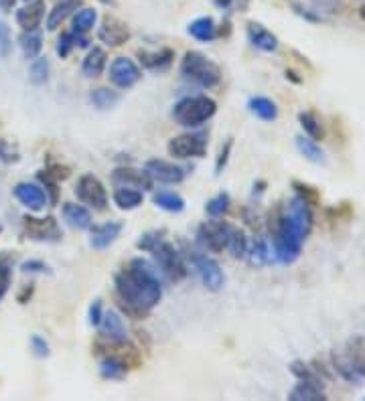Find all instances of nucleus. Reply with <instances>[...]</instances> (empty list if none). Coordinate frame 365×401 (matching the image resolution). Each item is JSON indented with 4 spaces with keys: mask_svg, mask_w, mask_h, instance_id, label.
I'll use <instances>...</instances> for the list:
<instances>
[{
    "mask_svg": "<svg viewBox=\"0 0 365 401\" xmlns=\"http://www.w3.org/2000/svg\"><path fill=\"white\" fill-rule=\"evenodd\" d=\"M229 152H232V138L225 142V146L221 148V152H219L218 156V163H216V170L218 172H221V168L225 166V163H227V158H229Z\"/></svg>",
    "mask_w": 365,
    "mask_h": 401,
    "instance_id": "nucleus-51",
    "label": "nucleus"
},
{
    "mask_svg": "<svg viewBox=\"0 0 365 401\" xmlns=\"http://www.w3.org/2000/svg\"><path fill=\"white\" fill-rule=\"evenodd\" d=\"M97 329H99V336L106 338V341H126V338H128L124 318H122V314L118 310H108V312H104Z\"/></svg>",
    "mask_w": 365,
    "mask_h": 401,
    "instance_id": "nucleus-18",
    "label": "nucleus"
},
{
    "mask_svg": "<svg viewBox=\"0 0 365 401\" xmlns=\"http://www.w3.org/2000/svg\"><path fill=\"white\" fill-rule=\"evenodd\" d=\"M167 150L172 158L187 161V158H201L207 152V136L201 132H187L172 136L167 144Z\"/></svg>",
    "mask_w": 365,
    "mask_h": 401,
    "instance_id": "nucleus-8",
    "label": "nucleus"
},
{
    "mask_svg": "<svg viewBox=\"0 0 365 401\" xmlns=\"http://www.w3.org/2000/svg\"><path fill=\"white\" fill-rule=\"evenodd\" d=\"M359 15H362V19H364V21H365V4H364V6H362V8H359Z\"/></svg>",
    "mask_w": 365,
    "mask_h": 401,
    "instance_id": "nucleus-53",
    "label": "nucleus"
},
{
    "mask_svg": "<svg viewBox=\"0 0 365 401\" xmlns=\"http://www.w3.org/2000/svg\"><path fill=\"white\" fill-rule=\"evenodd\" d=\"M45 10H47L45 0H29L23 8L17 10V24L23 31H35L43 23Z\"/></svg>",
    "mask_w": 365,
    "mask_h": 401,
    "instance_id": "nucleus-17",
    "label": "nucleus"
},
{
    "mask_svg": "<svg viewBox=\"0 0 365 401\" xmlns=\"http://www.w3.org/2000/svg\"><path fill=\"white\" fill-rule=\"evenodd\" d=\"M313 229L311 205L298 195L278 209L270 219V231L274 241V256L280 263H294L300 258L302 243Z\"/></svg>",
    "mask_w": 365,
    "mask_h": 401,
    "instance_id": "nucleus-1",
    "label": "nucleus"
},
{
    "mask_svg": "<svg viewBox=\"0 0 365 401\" xmlns=\"http://www.w3.org/2000/svg\"><path fill=\"white\" fill-rule=\"evenodd\" d=\"M112 199H114V205L122 211H134L145 201L143 190L134 189V187H122V185H118V189L114 190Z\"/></svg>",
    "mask_w": 365,
    "mask_h": 401,
    "instance_id": "nucleus-26",
    "label": "nucleus"
},
{
    "mask_svg": "<svg viewBox=\"0 0 365 401\" xmlns=\"http://www.w3.org/2000/svg\"><path fill=\"white\" fill-rule=\"evenodd\" d=\"M79 6H81V0H61V2H57L53 6V10H49L47 31H57Z\"/></svg>",
    "mask_w": 365,
    "mask_h": 401,
    "instance_id": "nucleus-25",
    "label": "nucleus"
},
{
    "mask_svg": "<svg viewBox=\"0 0 365 401\" xmlns=\"http://www.w3.org/2000/svg\"><path fill=\"white\" fill-rule=\"evenodd\" d=\"M21 270L24 274H43V272H49V265L41 260H29L21 265Z\"/></svg>",
    "mask_w": 365,
    "mask_h": 401,
    "instance_id": "nucleus-49",
    "label": "nucleus"
},
{
    "mask_svg": "<svg viewBox=\"0 0 365 401\" xmlns=\"http://www.w3.org/2000/svg\"><path fill=\"white\" fill-rule=\"evenodd\" d=\"M97 39L108 47H122L130 39V28L124 21L108 15L102 19V24L97 28Z\"/></svg>",
    "mask_w": 365,
    "mask_h": 401,
    "instance_id": "nucleus-13",
    "label": "nucleus"
},
{
    "mask_svg": "<svg viewBox=\"0 0 365 401\" xmlns=\"http://www.w3.org/2000/svg\"><path fill=\"white\" fill-rule=\"evenodd\" d=\"M298 122L305 130V134L313 140H323L325 138V128L321 124V120L313 112H300L298 114Z\"/></svg>",
    "mask_w": 365,
    "mask_h": 401,
    "instance_id": "nucleus-36",
    "label": "nucleus"
},
{
    "mask_svg": "<svg viewBox=\"0 0 365 401\" xmlns=\"http://www.w3.org/2000/svg\"><path fill=\"white\" fill-rule=\"evenodd\" d=\"M122 229H124V225H122L120 221H108V223H104V225L94 227V229H92V239H90L92 247L97 249V252L108 249V247L120 237Z\"/></svg>",
    "mask_w": 365,
    "mask_h": 401,
    "instance_id": "nucleus-19",
    "label": "nucleus"
},
{
    "mask_svg": "<svg viewBox=\"0 0 365 401\" xmlns=\"http://www.w3.org/2000/svg\"><path fill=\"white\" fill-rule=\"evenodd\" d=\"M13 193H15L17 201H19L23 207L31 209V211H43V209L47 207V193L41 189L39 185H35V183H19V185L13 189Z\"/></svg>",
    "mask_w": 365,
    "mask_h": 401,
    "instance_id": "nucleus-15",
    "label": "nucleus"
},
{
    "mask_svg": "<svg viewBox=\"0 0 365 401\" xmlns=\"http://www.w3.org/2000/svg\"><path fill=\"white\" fill-rule=\"evenodd\" d=\"M102 2H104V4H112V6H114V0H102Z\"/></svg>",
    "mask_w": 365,
    "mask_h": 401,
    "instance_id": "nucleus-54",
    "label": "nucleus"
},
{
    "mask_svg": "<svg viewBox=\"0 0 365 401\" xmlns=\"http://www.w3.org/2000/svg\"><path fill=\"white\" fill-rule=\"evenodd\" d=\"M161 239H165V231H163V229H161V231H148L145 236H140V239L136 241V247L146 252V254H150L152 247H154Z\"/></svg>",
    "mask_w": 365,
    "mask_h": 401,
    "instance_id": "nucleus-44",
    "label": "nucleus"
},
{
    "mask_svg": "<svg viewBox=\"0 0 365 401\" xmlns=\"http://www.w3.org/2000/svg\"><path fill=\"white\" fill-rule=\"evenodd\" d=\"M126 373H128L126 363H122L120 359H116V357L106 354L102 359V363H99V375L108 379V381H122L126 377Z\"/></svg>",
    "mask_w": 365,
    "mask_h": 401,
    "instance_id": "nucleus-32",
    "label": "nucleus"
},
{
    "mask_svg": "<svg viewBox=\"0 0 365 401\" xmlns=\"http://www.w3.org/2000/svg\"><path fill=\"white\" fill-rule=\"evenodd\" d=\"M152 203L167 213H181L185 209V199L172 190H159L152 195Z\"/></svg>",
    "mask_w": 365,
    "mask_h": 401,
    "instance_id": "nucleus-31",
    "label": "nucleus"
},
{
    "mask_svg": "<svg viewBox=\"0 0 365 401\" xmlns=\"http://www.w3.org/2000/svg\"><path fill=\"white\" fill-rule=\"evenodd\" d=\"M145 170L150 174L152 181H159L163 185H179L187 177V170L183 166L175 165V163H167V161H159V158L148 161Z\"/></svg>",
    "mask_w": 365,
    "mask_h": 401,
    "instance_id": "nucleus-14",
    "label": "nucleus"
},
{
    "mask_svg": "<svg viewBox=\"0 0 365 401\" xmlns=\"http://www.w3.org/2000/svg\"><path fill=\"white\" fill-rule=\"evenodd\" d=\"M24 234L33 241H45V243H55L61 239V227L55 221V217H45V219H37V217H23Z\"/></svg>",
    "mask_w": 365,
    "mask_h": 401,
    "instance_id": "nucleus-12",
    "label": "nucleus"
},
{
    "mask_svg": "<svg viewBox=\"0 0 365 401\" xmlns=\"http://www.w3.org/2000/svg\"><path fill=\"white\" fill-rule=\"evenodd\" d=\"M248 41L252 43V47L260 49L264 53H274L278 51V37L274 33H270L266 26L260 23H248Z\"/></svg>",
    "mask_w": 365,
    "mask_h": 401,
    "instance_id": "nucleus-20",
    "label": "nucleus"
},
{
    "mask_svg": "<svg viewBox=\"0 0 365 401\" xmlns=\"http://www.w3.org/2000/svg\"><path fill=\"white\" fill-rule=\"evenodd\" d=\"M39 181H41V185L45 187V193H49V201H51V203H57V199H59V179H57L55 174H51L47 168H43V170L39 172Z\"/></svg>",
    "mask_w": 365,
    "mask_h": 401,
    "instance_id": "nucleus-42",
    "label": "nucleus"
},
{
    "mask_svg": "<svg viewBox=\"0 0 365 401\" xmlns=\"http://www.w3.org/2000/svg\"><path fill=\"white\" fill-rule=\"evenodd\" d=\"M152 258L156 261V265L161 268V272L167 276V280L170 282H181L187 278L189 270H187V263L183 260V256L177 252V247L169 243L167 239H161L154 247H152Z\"/></svg>",
    "mask_w": 365,
    "mask_h": 401,
    "instance_id": "nucleus-6",
    "label": "nucleus"
},
{
    "mask_svg": "<svg viewBox=\"0 0 365 401\" xmlns=\"http://www.w3.org/2000/svg\"><path fill=\"white\" fill-rule=\"evenodd\" d=\"M218 112V101L209 95H189L175 104L172 118L183 128H199Z\"/></svg>",
    "mask_w": 365,
    "mask_h": 401,
    "instance_id": "nucleus-3",
    "label": "nucleus"
},
{
    "mask_svg": "<svg viewBox=\"0 0 365 401\" xmlns=\"http://www.w3.org/2000/svg\"><path fill=\"white\" fill-rule=\"evenodd\" d=\"M13 282V268H10V258L6 254H0V302L6 296L8 288Z\"/></svg>",
    "mask_w": 365,
    "mask_h": 401,
    "instance_id": "nucleus-41",
    "label": "nucleus"
},
{
    "mask_svg": "<svg viewBox=\"0 0 365 401\" xmlns=\"http://www.w3.org/2000/svg\"><path fill=\"white\" fill-rule=\"evenodd\" d=\"M0 234H2V225H0Z\"/></svg>",
    "mask_w": 365,
    "mask_h": 401,
    "instance_id": "nucleus-55",
    "label": "nucleus"
},
{
    "mask_svg": "<svg viewBox=\"0 0 365 401\" xmlns=\"http://www.w3.org/2000/svg\"><path fill=\"white\" fill-rule=\"evenodd\" d=\"M90 45V41H88V37L86 35H81V33H75V31H70V33H63L59 39H57V55L61 57V59H67L70 55H72L73 49H83Z\"/></svg>",
    "mask_w": 365,
    "mask_h": 401,
    "instance_id": "nucleus-29",
    "label": "nucleus"
},
{
    "mask_svg": "<svg viewBox=\"0 0 365 401\" xmlns=\"http://www.w3.org/2000/svg\"><path fill=\"white\" fill-rule=\"evenodd\" d=\"M181 75L197 85L211 90L221 81V69L199 51H187L181 59Z\"/></svg>",
    "mask_w": 365,
    "mask_h": 401,
    "instance_id": "nucleus-4",
    "label": "nucleus"
},
{
    "mask_svg": "<svg viewBox=\"0 0 365 401\" xmlns=\"http://www.w3.org/2000/svg\"><path fill=\"white\" fill-rule=\"evenodd\" d=\"M114 284L120 306L136 320L145 318L152 308L159 306L163 298V286L159 282V276L145 260L130 261L128 268L116 274Z\"/></svg>",
    "mask_w": 365,
    "mask_h": 401,
    "instance_id": "nucleus-2",
    "label": "nucleus"
},
{
    "mask_svg": "<svg viewBox=\"0 0 365 401\" xmlns=\"http://www.w3.org/2000/svg\"><path fill=\"white\" fill-rule=\"evenodd\" d=\"M292 187L296 189V195H298L300 199H305L309 205H316V203H318V190H316L315 187H309V185L298 183V181H294Z\"/></svg>",
    "mask_w": 365,
    "mask_h": 401,
    "instance_id": "nucleus-46",
    "label": "nucleus"
},
{
    "mask_svg": "<svg viewBox=\"0 0 365 401\" xmlns=\"http://www.w3.org/2000/svg\"><path fill=\"white\" fill-rule=\"evenodd\" d=\"M296 148H298V152H300L307 161H311V163H315V165H323V163H325V152H323V148H321L313 138H309V136H296Z\"/></svg>",
    "mask_w": 365,
    "mask_h": 401,
    "instance_id": "nucleus-34",
    "label": "nucleus"
},
{
    "mask_svg": "<svg viewBox=\"0 0 365 401\" xmlns=\"http://www.w3.org/2000/svg\"><path fill=\"white\" fill-rule=\"evenodd\" d=\"M291 373L296 379H305V381H316V383H323L315 371H313L307 363H302V361H294V363H291Z\"/></svg>",
    "mask_w": 365,
    "mask_h": 401,
    "instance_id": "nucleus-43",
    "label": "nucleus"
},
{
    "mask_svg": "<svg viewBox=\"0 0 365 401\" xmlns=\"http://www.w3.org/2000/svg\"><path fill=\"white\" fill-rule=\"evenodd\" d=\"M19 158H21V154H19L17 146H13L8 140H0V161L4 165H15V163H19Z\"/></svg>",
    "mask_w": 365,
    "mask_h": 401,
    "instance_id": "nucleus-45",
    "label": "nucleus"
},
{
    "mask_svg": "<svg viewBox=\"0 0 365 401\" xmlns=\"http://www.w3.org/2000/svg\"><path fill=\"white\" fill-rule=\"evenodd\" d=\"M110 83L112 85H116L118 90H130V88H134L138 81H140V77H143V71L140 67L132 61V59H128V57H116L112 63H110Z\"/></svg>",
    "mask_w": 365,
    "mask_h": 401,
    "instance_id": "nucleus-11",
    "label": "nucleus"
},
{
    "mask_svg": "<svg viewBox=\"0 0 365 401\" xmlns=\"http://www.w3.org/2000/svg\"><path fill=\"white\" fill-rule=\"evenodd\" d=\"M19 45L23 49V55L26 59H37L43 51V35L39 28L35 31H23L21 39H19Z\"/></svg>",
    "mask_w": 365,
    "mask_h": 401,
    "instance_id": "nucleus-30",
    "label": "nucleus"
},
{
    "mask_svg": "<svg viewBox=\"0 0 365 401\" xmlns=\"http://www.w3.org/2000/svg\"><path fill=\"white\" fill-rule=\"evenodd\" d=\"M63 219L67 221V225L73 229H79V231H86V229H92V213L88 207L83 205H77V203H65L63 205Z\"/></svg>",
    "mask_w": 365,
    "mask_h": 401,
    "instance_id": "nucleus-22",
    "label": "nucleus"
},
{
    "mask_svg": "<svg viewBox=\"0 0 365 401\" xmlns=\"http://www.w3.org/2000/svg\"><path fill=\"white\" fill-rule=\"evenodd\" d=\"M90 101L97 110H110L120 101V95H118V92H112L108 88H97V90H92Z\"/></svg>",
    "mask_w": 365,
    "mask_h": 401,
    "instance_id": "nucleus-37",
    "label": "nucleus"
},
{
    "mask_svg": "<svg viewBox=\"0 0 365 401\" xmlns=\"http://www.w3.org/2000/svg\"><path fill=\"white\" fill-rule=\"evenodd\" d=\"M49 69H51V65H49L47 57H37V59H33V63H31V81H33L35 85L45 83L49 79Z\"/></svg>",
    "mask_w": 365,
    "mask_h": 401,
    "instance_id": "nucleus-40",
    "label": "nucleus"
},
{
    "mask_svg": "<svg viewBox=\"0 0 365 401\" xmlns=\"http://www.w3.org/2000/svg\"><path fill=\"white\" fill-rule=\"evenodd\" d=\"M13 49V37H10V28L8 24L0 21V57H8Z\"/></svg>",
    "mask_w": 365,
    "mask_h": 401,
    "instance_id": "nucleus-48",
    "label": "nucleus"
},
{
    "mask_svg": "<svg viewBox=\"0 0 365 401\" xmlns=\"http://www.w3.org/2000/svg\"><path fill=\"white\" fill-rule=\"evenodd\" d=\"M191 263H193L197 276L201 278L203 286L211 292H219L225 286V276L218 261L207 254H191Z\"/></svg>",
    "mask_w": 365,
    "mask_h": 401,
    "instance_id": "nucleus-10",
    "label": "nucleus"
},
{
    "mask_svg": "<svg viewBox=\"0 0 365 401\" xmlns=\"http://www.w3.org/2000/svg\"><path fill=\"white\" fill-rule=\"evenodd\" d=\"M229 205H232V199L227 193H218L216 197H211L205 205V213L211 217V219H219L223 217L225 213L229 211Z\"/></svg>",
    "mask_w": 365,
    "mask_h": 401,
    "instance_id": "nucleus-39",
    "label": "nucleus"
},
{
    "mask_svg": "<svg viewBox=\"0 0 365 401\" xmlns=\"http://www.w3.org/2000/svg\"><path fill=\"white\" fill-rule=\"evenodd\" d=\"M335 371L347 381H357L365 377V338L353 336L345 343L339 353H333Z\"/></svg>",
    "mask_w": 365,
    "mask_h": 401,
    "instance_id": "nucleus-5",
    "label": "nucleus"
},
{
    "mask_svg": "<svg viewBox=\"0 0 365 401\" xmlns=\"http://www.w3.org/2000/svg\"><path fill=\"white\" fill-rule=\"evenodd\" d=\"M75 195L83 205L92 207L94 211L108 209V190L104 187V183L92 172H86L79 177V181L75 185Z\"/></svg>",
    "mask_w": 365,
    "mask_h": 401,
    "instance_id": "nucleus-7",
    "label": "nucleus"
},
{
    "mask_svg": "<svg viewBox=\"0 0 365 401\" xmlns=\"http://www.w3.org/2000/svg\"><path fill=\"white\" fill-rule=\"evenodd\" d=\"M236 260H240V258H245V254H248V237L243 234L242 229H238V227H232V231H229V239H227V247H225Z\"/></svg>",
    "mask_w": 365,
    "mask_h": 401,
    "instance_id": "nucleus-38",
    "label": "nucleus"
},
{
    "mask_svg": "<svg viewBox=\"0 0 365 401\" xmlns=\"http://www.w3.org/2000/svg\"><path fill=\"white\" fill-rule=\"evenodd\" d=\"M96 23H97L96 8H88V6H83V8L75 10V15H73L72 31L81 33V35H88L90 31H94Z\"/></svg>",
    "mask_w": 365,
    "mask_h": 401,
    "instance_id": "nucleus-33",
    "label": "nucleus"
},
{
    "mask_svg": "<svg viewBox=\"0 0 365 401\" xmlns=\"http://www.w3.org/2000/svg\"><path fill=\"white\" fill-rule=\"evenodd\" d=\"M140 65L148 71H167L175 61L172 49H159V51H138Z\"/></svg>",
    "mask_w": 365,
    "mask_h": 401,
    "instance_id": "nucleus-21",
    "label": "nucleus"
},
{
    "mask_svg": "<svg viewBox=\"0 0 365 401\" xmlns=\"http://www.w3.org/2000/svg\"><path fill=\"white\" fill-rule=\"evenodd\" d=\"M112 181L122 187H134V189L150 190L152 189V179L146 170H138L132 166H120L114 170Z\"/></svg>",
    "mask_w": 365,
    "mask_h": 401,
    "instance_id": "nucleus-16",
    "label": "nucleus"
},
{
    "mask_svg": "<svg viewBox=\"0 0 365 401\" xmlns=\"http://www.w3.org/2000/svg\"><path fill=\"white\" fill-rule=\"evenodd\" d=\"M108 63V55L102 47H92L81 61V73L86 77H99Z\"/></svg>",
    "mask_w": 365,
    "mask_h": 401,
    "instance_id": "nucleus-27",
    "label": "nucleus"
},
{
    "mask_svg": "<svg viewBox=\"0 0 365 401\" xmlns=\"http://www.w3.org/2000/svg\"><path fill=\"white\" fill-rule=\"evenodd\" d=\"M289 400H292V401H323L325 400L323 383L298 379V383L292 387V391L289 393Z\"/></svg>",
    "mask_w": 365,
    "mask_h": 401,
    "instance_id": "nucleus-24",
    "label": "nucleus"
},
{
    "mask_svg": "<svg viewBox=\"0 0 365 401\" xmlns=\"http://www.w3.org/2000/svg\"><path fill=\"white\" fill-rule=\"evenodd\" d=\"M248 110L260 118L262 122H274L278 118V106L270 99V97H264V95H256L248 101Z\"/></svg>",
    "mask_w": 365,
    "mask_h": 401,
    "instance_id": "nucleus-28",
    "label": "nucleus"
},
{
    "mask_svg": "<svg viewBox=\"0 0 365 401\" xmlns=\"http://www.w3.org/2000/svg\"><path fill=\"white\" fill-rule=\"evenodd\" d=\"M31 351H33L35 357H39V359H47L49 354H51V347H49V343L45 341V336L33 334V336H31Z\"/></svg>",
    "mask_w": 365,
    "mask_h": 401,
    "instance_id": "nucleus-47",
    "label": "nucleus"
},
{
    "mask_svg": "<svg viewBox=\"0 0 365 401\" xmlns=\"http://www.w3.org/2000/svg\"><path fill=\"white\" fill-rule=\"evenodd\" d=\"M248 260L252 265H266L268 261L272 260V252H270V245H268V241L264 237H258V239H254V243H252V247L248 245Z\"/></svg>",
    "mask_w": 365,
    "mask_h": 401,
    "instance_id": "nucleus-35",
    "label": "nucleus"
},
{
    "mask_svg": "<svg viewBox=\"0 0 365 401\" xmlns=\"http://www.w3.org/2000/svg\"><path fill=\"white\" fill-rule=\"evenodd\" d=\"M187 33L199 43H211V41H216L219 37L218 24H216V21L211 17L195 19L193 23H189V26H187Z\"/></svg>",
    "mask_w": 365,
    "mask_h": 401,
    "instance_id": "nucleus-23",
    "label": "nucleus"
},
{
    "mask_svg": "<svg viewBox=\"0 0 365 401\" xmlns=\"http://www.w3.org/2000/svg\"><path fill=\"white\" fill-rule=\"evenodd\" d=\"M102 316H104L102 300H94V302H92V306H90V314H88L90 325H92V327H97V325H99V320H102Z\"/></svg>",
    "mask_w": 365,
    "mask_h": 401,
    "instance_id": "nucleus-50",
    "label": "nucleus"
},
{
    "mask_svg": "<svg viewBox=\"0 0 365 401\" xmlns=\"http://www.w3.org/2000/svg\"><path fill=\"white\" fill-rule=\"evenodd\" d=\"M234 225L225 223V221H218V219H211V221H205L199 225L197 229V241L207 249V252H213L219 254L227 247V239H229V231H232Z\"/></svg>",
    "mask_w": 365,
    "mask_h": 401,
    "instance_id": "nucleus-9",
    "label": "nucleus"
},
{
    "mask_svg": "<svg viewBox=\"0 0 365 401\" xmlns=\"http://www.w3.org/2000/svg\"><path fill=\"white\" fill-rule=\"evenodd\" d=\"M24 2H29V0H24Z\"/></svg>",
    "mask_w": 365,
    "mask_h": 401,
    "instance_id": "nucleus-56",
    "label": "nucleus"
},
{
    "mask_svg": "<svg viewBox=\"0 0 365 401\" xmlns=\"http://www.w3.org/2000/svg\"><path fill=\"white\" fill-rule=\"evenodd\" d=\"M15 4H17V0H0V8L4 13H10L15 8Z\"/></svg>",
    "mask_w": 365,
    "mask_h": 401,
    "instance_id": "nucleus-52",
    "label": "nucleus"
}]
</instances>
